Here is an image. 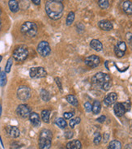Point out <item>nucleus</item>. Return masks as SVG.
Listing matches in <instances>:
<instances>
[{
	"instance_id": "nucleus-1",
	"label": "nucleus",
	"mask_w": 132,
	"mask_h": 149,
	"mask_svg": "<svg viewBox=\"0 0 132 149\" xmlns=\"http://www.w3.org/2000/svg\"><path fill=\"white\" fill-rule=\"evenodd\" d=\"M63 4L61 2H54L49 0L45 3L46 14L53 20H57L63 16Z\"/></svg>"
},
{
	"instance_id": "nucleus-2",
	"label": "nucleus",
	"mask_w": 132,
	"mask_h": 149,
	"mask_svg": "<svg viewBox=\"0 0 132 149\" xmlns=\"http://www.w3.org/2000/svg\"><path fill=\"white\" fill-rule=\"evenodd\" d=\"M92 82L96 85L100 86L104 91H108L111 88V78L108 74L98 72L92 78Z\"/></svg>"
},
{
	"instance_id": "nucleus-3",
	"label": "nucleus",
	"mask_w": 132,
	"mask_h": 149,
	"mask_svg": "<svg viewBox=\"0 0 132 149\" xmlns=\"http://www.w3.org/2000/svg\"><path fill=\"white\" fill-rule=\"evenodd\" d=\"M53 134L48 129H43L40 133L39 137V148L40 149H49L51 147V141Z\"/></svg>"
},
{
	"instance_id": "nucleus-4",
	"label": "nucleus",
	"mask_w": 132,
	"mask_h": 149,
	"mask_svg": "<svg viewBox=\"0 0 132 149\" xmlns=\"http://www.w3.org/2000/svg\"><path fill=\"white\" fill-rule=\"evenodd\" d=\"M20 31L26 37H33L38 33V26L35 23L27 21L21 25Z\"/></svg>"
},
{
	"instance_id": "nucleus-5",
	"label": "nucleus",
	"mask_w": 132,
	"mask_h": 149,
	"mask_svg": "<svg viewBox=\"0 0 132 149\" xmlns=\"http://www.w3.org/2000/svg\"><path fill=\"white\" fill-rule=\"evenodd\" d=\"M28 56V50L24 45H20L15 49L13 51V58L17 62H23Z\"/></svg>"
},
{
	"instance_id": "nucleus-6",
	"label": "nucleus",
	"mask_w": 132,
	"mask_h": 149,
	"mask_svg": "<svg viewBox=\"0 0 132 149\" xmlns=\"http://www.w3.org/2000/svg\"><path fill=\"white\" fill-rule=\"evenodd\" d=\"M17 97L20 101H28L31 97V92L29 88L27 86H20L17 90Z\"/></svg>"
},
{
	"instance_id": "nucleus-7",
	"label": "nucleus",
	"mask_w": 132,
	"mask_h": 149,
	"mask_svg": "<svg viewBox=\"0 0 132 149\" xmlns=\"http://www.w3.org/2000/svg\"><path fill=\"white\" fill-rule=\"evenodd\" d=\"M46 74H47V72L45 71V69L42 67H32L29 71V75L31 78L33 79L43 78L46 76Z\"/></svg>"
},
{
	"instance_id": "nucleus-8",
	"label": "nucleus",
	"mask_w": 132,
	"mask_h": 149,
	"mask_svg": "<svg viewBox=\"0 0 132 149\" xmlns=\"http://www.w3.org/2000/svg\"><path fill=\"white\" fill-rule=\"evenodd\" d=\"M38 52L42 57H46L49 55V54L51 52V49L49 46V44L45 41H41L38 45Z\"/></svg>"
},
{
	"instance_id": "nucleus-9",
	"label": "nucleus",
	"mask_w": 132,
	"mask_h": 149,
	"mask_svg": "<svg viewBox=\"0 0 132 149\" xmlns=\"http://www.w3.org/2000/svg\"><path fill=\"white\" fill-rule=\"evenodd\" d=\"M84 63L87 65L88 67H92V68H95V67H98L101 63V59L97 55H91L87 57L85 60H84Z\"/></svg>"
},
{
	"instance_id": "nucleus-10",
	"label": "nucleus",
	"mask_w": 132,
	"mask_h": 149,
	"mask_svg": "<svg viewBox=\"0 0 132 149\" xmlns=\"http://www.w3.org/2000/svg\"><path fill=\"white\" fill-rule=\"evenodd\" d=\"M31 109L30 108L26 105V104H19V106L16 109V113L17 114L21 117L23 118H26L30 115Z\"/></svg>"
},
{
	"instance_id": "nucleus-11",
	"label": "nucleus",
	"mask_w": 132,
	"mask_h": 149,
	"mask_svg": "<svg viewBox=\"0 0 132 149\" xmlns=\"http://www.w3.org/2000/svg\"><path fill=\"white\" fill-rule=\"evenodd\" d=\"M126 50V45L124 41H119L114 47V53L118 58H122L125 55Z\"/></svg>"
},
{
	"instance_id": "nucleus-12",
	"label": "nucleus",
	"mask_w": 132,
	"mask_h": 149,
	"mask_svg": "<svg viewBox=\"0 0 132 149\" xmlns=\"http://www.w3.org/2000/svg\"><path fill=\"white\" fill-rule=\"evenodd\" d=\"M117 99V96L116 93H110L105 97V99H104V103H105V104L107 105V106H110V105H112V104H113L116 102Z\"/></svg>"
},
{
	"instance_id": "nucleus-13",
	"label": "nucleus",
	"mask_w": 132,
	"mask_h": 149,
	"mask_svg": "<svg viewBox=\"0 0 132 149\" xmlns=\"http://www.w3.org/2000/svg\"><path fill=\"white\" fill-rule=\"evenodd\" d=\"M29 120L32 125L34 127H40L41 125V119H40V116L38 115L37 113H31L29 115Z\"/></svg>"
},
{
	"instance_id": "nucleus-14",
	"label": "nucleus",
	"mask_w": 132,
	"mask_h": 149,
	"mask_svg": "<svg viewBox=\"0 0 132 149\" xmlns=\"http://www.w3.org/2000/svg\"><path fill=\"white\" fill-rule=\"evenodd\" d=\"M113 110H114V113L116 114L117 117H122L126 113V109H125L124 106L122 103H116L114 104V107H113Z\"/></svg>"
},
{
	"instance_id": "nucleus-15",
	"label": "nucleus",
	"mask_w": 132,
	"mask_h": 149,
	"mask_svg": "<svg viewBox=\"0 0 132 149\" xmlns=\"http://www.w3.org/2000/svg\"><path fill=\"white\" fill-rule=\"evenodd\" d=\"M8 134L12 137V138H18L19 136V130L18 127H14V126H8L6 128Z\"/></svg>"
},
{
	"instance_id": "nucleus-16",
	"label": "nucleus",
	"mask_w": 132,
	"mask_h": 149,
	"mask_svg": "<svg viewBox=\"0 0 132 149\" xmlns=\"http://www.w3.org/2000/svg\"><path fill=\"white\" fill-rule=\"evenodd\" d=\"M99 28L101 30H104V31H110V30L113 29V24L110 22V21H108V20H101L100 21L98 24Z\"/></svg>"
},
{
	"instance_id": "nucleus-17",
	"label": "nucleus",
	"mask_w": 132,
	"mask_h": 149,
	"mask_svg": "<svg viewBox=\"0 0 132 149\" xmlns=\"http://www.w3.org/2000/svg\"><path fill=\"white\" fill-rule=\"evenodd\" d=\"M122 8L126 14L132 15V3L130 0H125L122 4Z\"/></svg>"
},
{
	"instance_id": "nucleus-18",
	"label": "nucleus",
	"mask_w": 132,
	"mask_h": 149,
	"mask_svg": "<svg viewBox=\"0 0 132 149\" xmlns=\"http://www.w3.org/2000/svg\"><path fill=\"white\" fill-rule=\"evenodd\" d=\"M90 46L91 48L93 49L94 50L97 51V52H100L101 51L102 49H103V45L101 41L97 40V39H93L90 42Z\"/></svg>"
},
{
	"instance_id": "nucleus-19",
	"label": "nucleus",
	"mask_w": 132,
	"mask_h": 149,
	"mask_svg": "<svg viewBox=\"0 0 132 149\" xmlns=\"http://www.w3.org/2000/svg\"><path fill=\"white\" fill-rule=\"evenodd\" d=\"M82 144L79 140H72L67 143V149H81Z\"/></svg>"
},
{
	"instance_id": "nucleus-20",
	"label": "nucleus",
	"mask_w": 132,
	"mask_h": 149,
	"mask_svg": "<svg viewBox=\"0 0 132 149\" xmlns=\"http://www.w3.org/2000/svg\"><path fill=\"white\" fill-rule=\"evenodd\" d=\"M9 8L12 12H17L19 11V3L16 0H10L9 3Z\"/></svg>"
},
{
	"instance_id": "nucleus-21",
	"label": "nucleus",
	"mask_w": 132,
	"mask_h": 149,
	"mask_svg": "<svg viewBox=\"0 0 132 149\" xmlns=\"http://www.w3.org/2000/svg\"><path fill=\"white\" fill-rule=\"evenodd\" d=\"M101 110V102L98 101H95L93 104H92V111L93 112L94 114H98Z\"/></svg>"
},
{
	"instance_id": "nucleus-22",
	"label": "nucleus",
	"mask_w": 132,
	"mask_h": 149,
	"mask_svg": "<svg viewBox=\"0 0 132 149\" xmlns=\"http://www.w3.org/2000/svg\"><path fill=\"white\" fill-rule=\"evenodd\" d=\"M108 149H122L121 142L118 140H112L108 146Z\"/></svg>"
},
{
	"instance_id": "nucleus-23",
	"label": "nucleus",
	"mask_w": 132,
	"mask_h": 149,
	"mask_svg": "<svg viewBox=\"0 0 132 149\" xmlns=\"http://www.w3.org/2000/svg\"><path fill=\"white\" fill-rule=\"evenodd\" d=\"M66 99H67V101L68 103L72 104V105H74V106H77V105L79 104V102H78L77 98H76L75 96H73V95H67V96L66 97Z\"/></svg>"
},
{
	"instance_id": "nucleus-24",
	"label": "nucleus",
	"mask_w": 132,
	"mask_h": 149,
	"mask_svg": "<svg viewBox=\"0 0 132 149\" xmlns=\"http://www.w3.org/2000/svg\"><path fill=\"white\" fill-rule=\"evenodd\" d=\"M55 123H56L57 126L59 127V128H61V129H64V128H66L67 126V122H66L63 118H57L56 121H55Z\"/></svg>"
},
{
	"instance_id": "nucleus-25",
	"label": "nucleus",
	"mask_w": 132,
	"mask_h": 149,
	"mask_svg": "<svg viewBox=\"0 0 132 149\" xmlns=\"http://www.w3.org/2000/svg\"><path fill=\"white\" fill-rule=\"evenodd\" d=\"M49 117H50V112L49 110L45 109L42 112V118L43 122H45V123H49Z\"/></svg>"
},
{
	"instance_id": "nucleus-26",
	"label": "nucleus",
	"mask_w": 132,
	"mask_h": 149,
	"mask_svg": "<svg viewBox=\"0 0 132 149\" xmlns=\"http://www.w3.org/2000/svg\"><path fill=\"white\" fill-rule=\"evenodd\" d=\"M41 97L44 101H49V99H50L49 93L45 89H42V91H41Z\"/></svg>"
},
{
	"instance_id": "nucleus-27",
	"label": "nucleus",
	"mask_w": 132,
	"mask_h": 149,
	"mask_svg": "<svg viewBox=\"0 0 132 149\" xmlns=\"http://www.w3.org/2000/svg\"><path fill=\"white\" fill-rule=\"evenodd\" d=\"M75 19V13L73 11H70L67 17V25H71Z\"/></svg>"
},
{
	"instance_id": "nucleus-28",
	"label": "nucleus",
	"mask_w": 132,
	"mask_h": 149,
	"mask_svg": "<svg viewBox=\"0 0 132 149\" xmlns=\"http://www.w3.org/2000/svg\"><path fill=\"white\" fill-rule=\"evenodd\" d=\"M99 7L102 9H107L110 6L109 0H98Z\"/></svg>"
},
{
	"instance_id": "nucleus-29",
	"label": "nucleus",
	"mask_w": 132,
	"mask_h": 149,
	"mask_svg": "<svg viewBox=\"0 0 132 149\" xmlns=\"http://www.w3.org/2000/svg\"><path fill=\"white\" fill-rule=\"evenodd\" d=\"M7 84V75H6V72H2L0 74V86L1 87H4Z\"/></svg>"
},
{
	"instance_id": "nucleus-30",
	"label": "nucleus",
	"mask_w": 132,
	"mask_h": 149,
	"mask_svg": "<svg viewBox=\"0 0 132 149\" xmlns=\"http://www.w3.org/2000/svg\"><path fill=\"white\" fill-rule=\"evenodd\" d=\"M79 123H80V118H76L72 119L70 121L69 125H70V127H72V128H74V127H76V125L79 124Z\"/></svg>"
},
{
	"instance_id": "nucleus-31",
	"label": "nucleus",
	"mask_w": 132,
	"mask_h": 149,
	"mask_svg": "<svg viewBox=\"0 0 132 149\" xmlns=\"http://www.w3.org/2000/svg\"><path fill=\"white\" fill-rule=\"evenodd\" d=\"M12 58H9L8 60V63H7V65H6V67H5V72L6 73H9L11 71V67L12 66Z\"/></svg>"
},
{
	"instance_id": "nucleus-32",
	"label": "nucleus",
	"mask_w": 132,
	"mask_h": 149,
	"mask_svg": "<svg viewBox=\"0 0 132 149\" xmlns=\"http://www.w3.org/2000/svg\"><path fill=\"white\" fill-rule=\"evenodd\" d=\"M101 134L99 133V132H97L96 134H95V136H94V140H93V142H94L95 144H99L100 143H101Z\"/></svg>"
},
{
	"instance_id": "nucleus-33",
	"label": "nucleus",
	"mask_w": 132,
	"mask_h": 149,
	"mask_svg": "<svg viewBox=\"0 0 132 149\" xmlns=\"http://www.w3.org/2000/svg\"><path fill=\"white\" fill-rule=\"evenodd\" d=\"M54 80H55V83H56V84L58 87V88L60 90L61 93H63V86H62V83H61V79L59 77H56V78L54 79Z\"/></svg>"
},
{
	"instance_id": "nucleus-34",
	"label": "nucleus",
	"mask_w": 132,
	"mask_h": 149,
	"mask_svg": "<svg viewBox=\"0 0 132 149\" xmlns=\"http://www.w3.org/2000/svg\"><path fill=\"white\" fill-rule=\"evenodd\" d=\"M92 105L89 102H86V103L84 104V109H85V110H86L88 113H89V112L92 111Z\"/></svg>"
},
{
	"instance_id": "nucleus-35",
	"label": "nucleus",
	"mask_w": 132,
	"mask_h": 149,
	"mask_svg": "<svg viewBox=\"0 0 132 149\" xmlns=\"http://www.w3.org/2000/svg\"><path fill=\"white\" fill-rule=\"evenodd\" d=\"M122 104H123V106H124L125 109H126V112L129 111V110L131 109V102L129 101H126V102H123Z\"/></svg>"
},
{
	"instance_id": "nucleus-36",
	"label": "nucleus",
	"mask_w": 132,
	"mask_h": 149,
	"mask_svg": "<svg viewBox=\"0 0 132 149\" xmlns=\"http://www.w3.org/2000/svg\"><path fill=\"white\" fill-rule=\"evenodd\" d=\"M65 137L66 139H72L73 137V132L72 131H67L66 133H65Z\"/></svg>"
},
{
	"instance_id": "nucleus-37",
	"label": "nucleus",
	"mask_w": 132,
	"mask_h": 149,
	"mask_svg": "<svg viewBox=\"0 0 132 149\" xmlns=\"http://www.w3.org/2000/svg\"><path fill=\"white\" fill-rule=\"evenodd\" d=\"M72 116H73V113H64V114H63V117H64L65 119H70V118H72Z\"/></svg>"
},
{
	"instance_id": "nucleus-38",
	"label": "nucleus",
	"mask_w": 132,
	"mask_h": 149,
	"mask_svg": "<svg viewBox=\"0 0 132 149\" xmlns=\"http://www.w3.org/2000/svg\"><path fill=\"white\" fill-rule=\"evenodd\" d=\"M20 147H22V145L19 144V143H17V142H15V143H11V148H19Z\"/></svg>"
},
{
	"instance_id": "nucleus-39",
	"label": "nucleus",
	"mask_w": 132,
	"mask_h": 149,
	"mask_svg": "<svg viewBox=\"0 0 132 149\" xmlns=\"http://www.w3.org/2000/svg\"><path fill=\"white\" fill-rule=\"evenodd\" d=\"M106 116L102 115V116H101L100 118H97V122H99V123H104V122L106 121Z\"/></svg>"
},
{
	"instance_id": "nucleus-40",
	"label": "nucleus",
	"mask_w": 132,
	"mask_h": 149,
	"mask_svg": "<svg viewBox=\"0 0 132 149\" xmlns=\"http://www.w3.org/2000/svg\"><path fill=\"white\" fill-rule=\"evenodd\" d=\"M126 37H127V39H128L129 43L131 44V45L132 46V33H128L126 35Z\"/></svg>"
},
{
	"instance_id": "nucleus-41",
	"label": "nucleus",
	"mask_w": 132,
	"mask_h": 149,
	"mask_svg": "<svg viewBox=\"0 0 132 149\" xmlns=\"http://www.w3.org/2000/svg\"><path fill=\"white\" fill-rule=\"evenodd\" d=\"M109 138H110V134H109V133H105V134H104V139H105L104 142L106 143L107 140L109 139Z\"/></svg>"
},
{
	"instance_id": "nucleus-42",
	"label": "nucleus",
	"mask_w": 132,
	"mask_h": 149,
	"mask_svg": "<svg viewBox=\"0 0 132 149\" xmlns=\"http://www.w3.org/2000/svg\"><path fill=\"white\" fill-rule=\"evenodd\" d=\"M32 2L34 4H36V5H39V4L41 3V0H32Z\"/></svg>"
},
{
	"instance_id": "nucleus-43",
	"label": "nucleus",
	"mask_w": 132,
	"mask_h": 149,
	"mask_svg": "<svg viewBox=\"0 0 132 149\" xmlns=\"http://www.w3.org/2000/svg\"><path fill=\"white\" fill-rule=\"evenodd\" d=\"M50 1H54V2H61V3H62V1H63V0H50Z\"/></svg>"
},
{
	"instance_id": "nucleus-44",
	"label": "nucleus",
	"mask_w": 132,
	"mask_h": 149,
	"mask_svg": "<svg viewBox=\"0 0 132 149\" xmlns=\"http://www.w3.org/2000/svg\"><path fill=\"white\" fill-rule=\"evenodd\" d=\"M1 113H2V107H1V104H0V116H1Z\"/></svg>"
},
{
	"instance_id": "nucleus-45",
	"label": "nucleus",
	"mask_w": 132,
	"mask_h": 149,
	"mask_svg": "<svg viewBox=\"0 0 132 149\" xmlns=\"http://www.w3.org/2000/svg\"><path fill=\"white\" fill-rule=\"evenodd\" d=\"M1 28H2V22H1V19H0V30H1Z\"/></svg>"
},
{
	"instance_id": "nucleus-46",
	"label": "nucleus",
	"mask_w": 132,
	"mask_h": 149,
	"mask_svg": "<svg viewBox=\"0 0 132 149\" xmlns=\"http://www.w3.org/2000/svg\"><path fill=\"white\" fill-rule=\"evenodd\" d=\"M2 59H3V57H2V56L0 55V62L2 61Z\"/></svg>"
},
{
	"instance_id": "nucleus-47",
	"label": "nucleus",
	"mask_w": 132,
	"mask_h": 149,
	"mask_svg": "<svg viewBox=\"0 0 132 149\" xmlns=\"http://www.w3.org/2000/svg\"><path fill=\"white\" fill-rule=\"evenodd\" d=\"M28 149H33V148H28Z\"/></svg>"
},
{
	"instance_id": "nucleus-48",
	"label": "nucleus",
	"mask_w": 132,
	"mask_h": 149,
	"mask_svg": "<svg viewBox=\"0 0 132 149\" xmlns=\"http://www.w3.org/2000/svg\"><path fill=\"white\" fill-rule=\"evenodd\" d=\"M60 149H65V148H60Z\"/></svg>"
},
{
	"instance_id": "nucleus-49",
	"label": "nucleus",
	"mask_w": 132,
	"mask_h": 149,
	"mask_svg": "<svg viewBox=\"0 0 132 149\" xmlns=\"http://www.w3.org/2000/svg\"><path fill=\"white\" fill-rule=\"evenodd\" d=\"M0 71H1V69H0Z\"/></svg>"
}]
</instances>
